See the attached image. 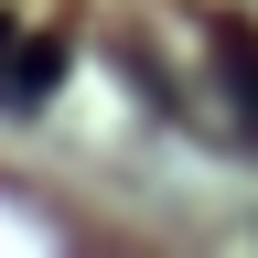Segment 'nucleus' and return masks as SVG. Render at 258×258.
Listing matches in <instances>:
<instances>
[{
    "mask_svg": "<svg viewBox=\"0 0 258 258\" xmlns=\"http://www.w3.org/2000/svg\"><path fill=\"white\" fill-rule=\"evenodd\" d=\"M54 76H64V43H54V32L22 43V22H0V108H43Z\"/></svg>",
    "mask_w": 258,
    "mask_h": 258,
    "instance_id": "obj_1",
    "label": "nucleus"
}]
</instances>
